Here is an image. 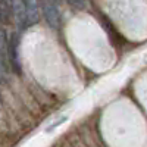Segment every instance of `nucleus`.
<instances>
[{"label": "nucleus", "mask_w": 147, "mask_h": 147, "mask_svg": "<svg viewBox=\"0 0 147 147\" xmlns=\"http://www.w3.org/2000/svg\"><path fill=\"white\" fill-rule=\"evenodd\" d=\"M27 6V27H31L38 21V5L35 2H25Z\"/></svg>", "instance_id": "obj_3"}, {"label": "nucleus", "mask_w": 147, "mask_h": 147, "mask_svg": "<svg viewBox=\"0 0 147 147\" xmlns=\"http://www.w3.org/2000/svg\"><path fill=\"white\" fill-rule=\"evenodd\" d=\"M13 15L16 18V22L21 28H27V6L25 2H13L10 5Z\"/></svg>", "instance_id": "obj_2"}, {"label": "nucleus", "mask_w": 147, "mask_h": 147, "mask_svg": "<svg viewBox=\"0 0 147 147\" xmlns=\"http://www.w3.org/2000/svg\"><path fill=\"white\" fill-rule=\"evenodd\" d=\"M43 13H44V18L46 21L49 22V25L56 28L59 25V22H60V12L57 9V6L55 3H50V2H47V3H43Z\"/></svg>", "instance_id": "obj_1"}, {"label": "nucleus", "mask_w": 147, "mask_h": 147, "mask_svg": "<svg viewBox=\"0 0 147 147\" xmlns=\"http://www.w3.org/2000/svg\"><path fill=\"white\" fill-rule=\"evenodd\" d=\"M7 34L5 30H2V44H0V52H2V74H3V77L6 75V72H7Z\"/></svg>", "instance_id": "obj_4"}]
</instances>
